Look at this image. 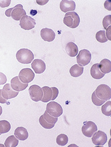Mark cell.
<instances>
[{"instance_id":"obj_6","label":"cell","mask_w":111,"mask_h":147,"mask_svg":"<svg viewBox=\"0 0 111 147\" xmlns=\"http://www.w3.org/2000/svg\"><path fill=\"white\" fill-rule=\"evenodd\" d=\"M35 78V74L31 69L29 68L23 69L20 71L19 75V78L21 82L24 84H29Z\"/></svg>"},{"instance_id":"obj_10","label":"cell","mask_w":111,"mask_h":147,"mask_svg":"<svg viewBox=\"0 0 111 147\" xmlns=\"http://www.w3.org/2000/svg\"><path fill=\"white\" fill-rule=\"evenodd\" d=\"M35 20L31 17H29L27 15L24 16L21 18L20 20V26L22 29L25 30H30L33 29L35 28Z\"/></svg>"},{"instance_id":"obj_7","label":"cell","mask_w":111,"mask_h":147,"mask_svg":"<svg viewBox=\"0 0 111 147\" xmlns=\"http://www.w3.org/2000/svg\"><path fill=\"white\" fill-rule=\"evenodd\" d=\"M98 131V127L96 123L92 121H87L84 123L82 127V133L86 137L91 138L95 132Z\"/></svg>"},{"instance_id":"obj_19","label":"cell","mask_w":111,"mask_h":147,"mask_svg":"<svg viewBox=\"0 0 111 147\" xmlns=\"http://www.w3.org/2000/svg\"><path fill=\"white\" fill-rule=\"evenodd\" d=\"M90 73L91 77L95 80H100L104 77V75L103 73L101 72L99 68V64H94L91 66Z\"/></svg>"},{"instance_id":"obj_14","label":"cell","mask_w":111,"mask_h":147,"mask_svg":"<svg viewBox=\"0 0 111 147\" xmlns=\"http://www.w3.org/2000/svg\"><path fill=\"white\" fill-rule=\"evenodd\" d=\"M10 85H11L12 89L15 91H18V92L25 90L28 86V84H24L20 81L19 76L14 77L12 79Z\"/></svg>"},{"instance_id":"obj_4","label":"cell","mask_w":111,"mask_h":147,"mask_svg":"<svg viewBox=\"0 0 111 147\" xmlns=\"http://www.w3.org/2000/svg\"><path fill=\"white\" fill-rule=\"evenodd\" d=\"M46 112L54 117H60L63 114V108L60 104L55 101H50L46 105Z\"/></svg>"},{"instance_id":"obj_15","label":"cell","mask_w":111,"mask_h":147,"mask_svg":"<svg viewBox=\"0 0 111 147\" xmlns=\"http://www.w3.org/2000/svg\"><path fill=\"white\" fill-rule=\"evenodd\" d=\"M60 9L62 12L67 13L68 12H73L76 9V3L74 1L62 0L60 2Z\"/></svg>"},{"instance_id":"obj_12","label":"cell","mask_w":111,"mask_h":147,"mask_svg":"<svg viewBox=\"0 0 111 147\" xmlns=\"http://www.w3.org/2000/svg\"><path fill=\"white\" fill-rule=\"evenodd\" d=\"M26 15L25 10L23 9V7L21 4H17L14 6L11 13V17L14 20L20 21L21 18Z\"/></svg>"},{"instance_id":"obj_8","label":"cell","mask_w":111,"mask_h":147,"mask_svg":"<svg viewBox=\"0 0 111 147\" xmlns=\"http://www.w3.org/2000/svg\"><path fill=\"white\" fill-rule=\"evenodd\" d=\"M29 93L31 100L35 102H38L42 100L43 91L41 88L37 85H32L29 88Z\"/></svg>"},{"instance_id":"obj_16","label":"cell","mask_w":111,"mask_h":147,"mask_svg":"<svg viewBox=\"0 0 111 147\" xmlns=\"http://www.w3.org/2000/svg\"><path fill=\"white\" fill-rule=\"evenodd\" d=\"M40 36L44 41L52 42L55 39V33L49 28H43L40 32Z\"/></svg>"},{"instance_id":"obj_40","label":"cell","mask_w":111,"mask_h":147,"mask_svg":"<svg viewBox=\"0 0 111 147\" xmlns=\"http://www.w3.org/2000/svg\"><path fill=\"white\" fill-rule=\"evenodd\" d=\"M1 114H2V107L0 106V116H1Z\"/></svg>"},{"instance_id":"obj_2","label":"cell","mask_w":111,"mask_h":147,"mask_svg":"<svg viewBox=\"0 0 111 147\" xmlns=\"http://www.w3.org/2000/svg\"><path fill=\"white\" fill-rule=\"evenodd\" d=\"M64 23L72 29L76 28L80 24L79 16L75 12H67L64 18Z\"/></svg>"},{"instance_id":"obj_30","label":"cell","mask_w":111,"mask_h":147,"mask_svg":"<svg viewBox=\"0 0 111 147\" xmlns=\"http://www.w3.org/2000/svg\"><path fill=\"white\" fill-rule=\"evenodd\" d=\"M91 100H92L93 103H94L95 105H96V106H101V105H102L106 101L104 100H102L98 98V96L96 95L95 92H93L92 95H91Z\"/></svg>"},{"instance_id":"obj_22","label":"cell","mask_w":111,"mask_h":147,"mask_svg":"<svg viewBox=\"0 0 111 147\" xmlns=\"http://www.w3.org/2000/svg\"><path fill=\"white\" fill-rule=\"evenodd\" d=\"M84 71L83 66H81L78 64H74L70 69V73L74 78H78L83 75Z\"/></svg>"},{"instance_id":"obj_35","label":"cell","mask_w":111,"mask_h":147,"mask_svg":"<svg viewBox=\"0 0 111 147\" xmlns=\"http://www.w3.org/2000/svg\"><path fill=\"white\" fill-rule=\"evenodd\" d=\"M111 1L110 0H107V1H105L104 3V7L106 9V10H109V11H110L111 10V3H110Z\"/></svg>"},{"instance_id":"obj_36","label":"cell","mask_w":111,"mask_h":147,"mask_svg":"<svg viewBox=\"0 0 111 147\" xmlns=\"http://www.w3.org/2000/svg\"><path fill=\"white\" fill-rule=\"evenodd\" d=\"M110 30H111V26L108 27V28L106 29V38L108 40H111V33H110Z\"/></svg>"},{"instance_id":"obj_38","label":"cell","mask_w":111,"mask_h":147,"mask_svg":"<svg viewBox=\"0 0 111 147\" xmlns=\"http://www.w3.org/2000/svg\"><path fill=\"white\" fill-rule=\"evenodd\" d=\"M12 10H13V8L8 9V10H7L5 12V15H6V17H11V13H12Z\"/></svg>"},{"instance_id":"obj_34","label":"cell","mask_w":111,"mask_h":147,"mask_svg":"<svg viewBox=\"0 0 111 147\" xmlns=\"http://www.w3.org/2000/svg\"><path fill=\"white\" fill-rule=\"evenodd\" d=\"M7 78L3 73L0 72V85H3L6 83Z\"/></svg>"},{"instance_id":"obj_17","label":"cell","mask_w":111,"mask_h":147,"mask_svg":"<svg viewBox=\"0 0 111 147\" xmlns=\"http://www.w3.org/2000/svg\"><path fill=\"white\" fill-rule=\"evenodd\" d=\"M14 136L19 140L24 141L28 138L29 134L27 130L23 127H17L14 131Z\"/></svg>"},{"instance_id":"obj_20","label":"cell","mask_w":111,"mask_h":147,"mask_svg":"<svg viewBox=\"0 0 111 147\" xmlns=\"http://www.w3.org/2000/svg\"><path fill=\"white\" fill-rule=\"evenodd\" d=\"M100 70L104 74H107L111 72V62L108 59H104L99 64Z\"/></svg>"},{"instance_id":"obj_39","label":"cell","mask_w":111,"mask_h":147,"mask_svg":"<svg viewBox=\"0 0 111 147\" xmlns=\"http://www.w3.org/2000/svg\"><path fill=\"white\" fill-rule=\"evenodd\" d=\"M36 2L37 4H39V5H44V4H46V3L49 2V1H48V0H46V1H38V0H37Z\"/></svg>"},{"instance_id":"obj_24","label":"cell","mask_w":111,"mask_h":147,"mask_svg":"<svg viewBox=\"0 0 111 147\" xmlns=\"http://www.w3.org/2000/svg\"><path fill=\"white\" fill-rule=\"evenodd\" d=\"M10 129H11V125L8 121L5 120L0 121V134H3L8 133L10 131Z\"/></svg>"},{"instance_id":"obj_41","label":"cell","mask_w":111,"mask_h":147,"mask_svg":"<svg viewBox=\"0 0 111 147\" xmlns=\"http://www.w3.org/2000/svg\"><path fill=\"white\" fill-rule=\"evenodd\" d=\"M0 135H1V134H0Z\"/></svg>"},{"instance_id":"obj_31","label":"cell","mask_w":111,"mask_h":147,"mask_svg":"<svg viewBox=\"0 0 111 147\" xmlns=\"http://www.w3.org/2000/svg\"><path fill=\"white\" fill-rule=\"evenodd\" d=\"M102 25L104 28L105 30H106L108 27L110 26L111 25V15H107L103 19L102 21Z\"/></svg>"},{"instance_id":"obj_18","label":"cell","mask_w":111,"mask_h":147,"mask_svg":"<svg viewBox=\"0 0 111 147\" xmlns=\"http://www.w3.org/2000/svg\"><path fill=\"white\" fill-rule=\"evenodd\" d=\"M66 51L70 57H75L78 53V48L74 42H69L66 45Z\"/></svg>"},{"instance_id":"obj_11","label":"cell","mask_w":111,"mask_h":147,"mask_svg":"<svg viewBox=\"0 0 111 147\" xmlns=\"http://www.w3.org/2000/svg\"><path fill=\"white\" fill-rule=\"evenodd\" d=\"M18 94H19V92L12 89L10 84H6V85H4L2 89V96L3 98H6V100L10 99V98H15L18 96Z\"/></svg>"},{"instance_id":"obj_32","label":"cell","mask_w":111,"mask_h":147,"mask_svg":"<svg viewBox=\"0 0 111 147\" xmlns=\"http://www.w3.org/2000/svg\"><path fill=\"white\" fill-rule=\"evenodd\" d=\"M11 0H0V7L1 8H6L10 6Z\"/></svg>"},{"instance_id":"obj_9","label":"cell","mask_w":111,"mask_h":147,"mask_svg":"<svg viewBox=\"0 0 111 147\" xmlns=\"http://www.w3.org/2000/svg\"><path fill=\"white\" fill-rule=\"evenodd\" d=\"M107 142V136L104 131H97L92 136V142L96 146H103Z\"/></svg>"},{"instance_id":"obj_21","label":"cell","mask_w":111,"mask_h":147,"mask_svg":"<svg viewBox=\"0 0 111 147\" xmlns=\"http://www.w3.org/2000/svg\"><path fill=\"white\" fill-rule=\"evenodd\" d=\"M43 91V96L42 101L43 103H46L52 101V97H53V91H52L51 88L49 86H44L42 88Z\"/></svg>"},{"instance_id":"obj_27","label":"cell","mask_w":111,"mask_h":147,"mask_svg":"<svg viewBox=\"0 0 111 147\" xmlns=\"http://www.w3.org/2000/svg\"><path fill=\"white\" fill-rule=\"evenodd\" d=\"M102 112L106 116H111V101H107L102 107Z\"/></svg>"},{"instance_id":"obj_3","label":"cell","mask_w":111,"mask_h":147,"mask_svg":"<svg viewBox=\"0 0 111 147\" xmlns=\"http://www.w3.org/2000/svg\"><path fill=\"white\" fill-rule=\"evenodd\" d=\"M95 93H96V95L102 100L108 101L111 98L110 88L105 84H101L98 86L95 91Z\"/></svg>"},{"instance_id":"obj_28","label":"cell","mask_w":111,"mask_h":147,"mask_svg":"<svg viewBox=\"0 0 111 147\" xmlns=\"http://www.w3.org/2000/svg\"><path fill=\"white\" fill-rule=\"evenodd\" d=\"M42 116L46 122H48V123H51V124L55 125V123H57V121H58V118L54 117V116L50 115V114L47 112H46V111H45V112H44V114H43Z\"/></svg>"},{"instance_id":"obj_33","label":"cell","mask_w":111,"mask_h":147,"mask_svg":"<svg viewBox=\"0 0 111 147\" xmlns=\"http://www.w3.org/2000/svg\"><path fill=\"white\" fill-rule=\"evenodd\" d=\"M52 91H53V97H52V101H54L55 98H57L59 94V90L56 87H52Z\"/></svg>"},{"instance_id":"obj_23","label":"cell","mask_w":111,"mask_h":147,"mask_svg":"<svg viewBox=\"0 0 111 147\" xmlns=\"http://www.w3.org/2000/svg\"><path fill=\"white\" fill-rule=\"evenodd\" d=\"M19 144V140L15 136H9L6 140L5 141V146L6 147H16Z\"/></svg>"},{"instance_id":"obj_29","label":"cell","mask_w":111,"mask_h":147,"mask_svg":"<svg viewBox=\"0 0 111 147\" xmlns=\"http://www.w3.org/2000/svg\"><path fill=\"white\" fill-rule=\"evenodd\" d=\"M39 123L41 126L44 127V129H53L55 126V124H51V123H48L45 121L43 116H41L40 118H39Z\"/></svg>"},{"instance_id":"obj_37","label":"cell","mask_w":111,"mask_h":147,"mask_svg":"<svg viewBox=\"0 0 111 147\" xmlns=\"http://www.w3.org/2000/svg\"><path fill=\"white\" fill-rule=\"evenodd\" d=\"M7 100L3 98L2 96V90H0V103H6Z\"/></svg>"},{"instance_id":"obj_25","label":"cell","mask_w":111,"mask_h":147,"mask_svg":"<svg viewBox=\"0 0 111 147\" xmlns=\"http://www.w3.org/2000/svg\"><path fill=\"white\" fill-rule=\"evenodd\" d=\"M57 144L59 146H66L68 142V137L66 134H60L57 137Z\"/></svg>"},{"instance_id":"obj_1","label":"cell","mask_w":111,"mask_h":147,"mask_svg":"<svg viewBox=\"0 0 111 147\" xmlns=\"http://www.w3.org/2000/svg\"><path fill=\"white\" fill-rule=\"evenodd\" d=\"M16 58L21 64L31 63L34 58V55L31 50L28 49H21L17 51Z\"/></svg>"},{"instance_id":"obj_26","label":"cell","mask_w":111,"mask_h":147,"mask_svg":"<svg viewBox=\"0 0 111 147\" xmlns=\"http://www.w3.org/2000/svg\"><path fill=\"white\" fill-rule=\"evenodd\" d=\"M96 38L98 42H101V43H104L108 41L106 36V32L104 30H100L96 33Z\"/></svg>"},{"instance_id":"obj_5","label":"cell","mask_w":111,"mask_h":147,"mask_svg":"<svg viewBox=\"0 0 111 147\" xmlns=\"http://www.w3.org/2000/svg\"><path fill=\"white\" fill-rule=\"evenodd\" d=\"M76 61L78 65L84 66L90 63L91 60V53L87 49H82L76 55Z\"/></svg>"},{"instance_id":"obj_13","label":"cell","mask_w":111,"mask_h":147,"mask_svg":"<svg viewBox=\"0 0 111 147\" xmlns=\"http://www.w3.org/2000/svg\"><path fill=\"white\" fill-rule=\"evenodd\" d=\"M31 67L36 74H42L46 70V64L40 59H35L31 63Z\"/></svg>"}]
</instances>
